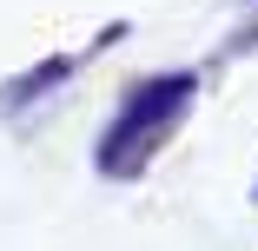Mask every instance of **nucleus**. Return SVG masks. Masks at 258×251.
Here are the masks:
<instances>
[{"label": "nucleus", "instance_id": "nucleus-1", "mask_svg": "<svg viewBox=\"0 0 258 251\" xmlns=\"http://www.w3.org/2000/svg\"><path fill=\"white\" fill-rule=\"evenodd\" d=\"M192 93H199L192 73H159V79L133 86L126 106L113 113V126L99 132V172H106V179H133V172H146V159L159 152L166 132L185 119Z\"/></svg>", "mask_w": 258, "mask_h": 251}]
</instances>
